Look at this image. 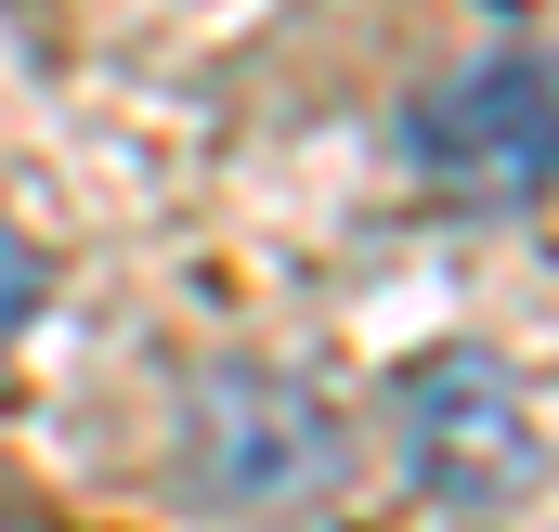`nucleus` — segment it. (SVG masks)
<instances>
[{
	"label": "nucleus",
	"instance_id": "f257e3e1",
	"mask_svg": "<svg viewBox=\"0 0 559 532\" xmlns=\"http://www.w3.org/2000/svg\"><path fill=\"white\" fill-rule=\"evenodd\" d=\"M391 442H404V468H417L429 507H455V520H508V507H534V481H547V415H534V377L508 364V351H417L404 377H391Z\"/></svg>",
	"mask_w": 559,
	"mask_h": 532
},
{
	"label": "nucleus",
	"instance_id": "f03ea898",
	"mask_svg": "<svg viewBox=\"0 0 559 532\" xmlns=\"http://www.w3.org/2000/svg\"><path fill=\"white\" fill-rule=\"evenodd\" d=\"M352 481V428L299 364H209L182 390V494L209 507H325Z\"/></svg>",
	"mask_w": 559,
	"mask_h": 532
},
{
	"label": "nucleus",
	"instance_id": "7ed1b4c3",
	"mask_svg": "<svg viewBox=\"0 0 559 532\" xmlns=\"http://www.w3.org/2000/svg\"><path fill=\"white\" fill-rule=\"evenodd\" d=\"M559 156V105H547V52L534 39H495L468 65H442L417 105H404V169H417L442 208H534Z\"/></svg>",
	"mask_w": 559,
	"mask_h": 532
},
{
	"label": "nucleus",
	"instance_id": "20e7f679",
	"mask_svg": "<svg viewBox=\"0 0 559 532\" xmlns=\"http://www.w3.org/2000/svg\"><path fill=\"white\" fill-rule=\"evenodd\" d=\"M39 299H52V261H39V247L0 221V364H13V338L39 325Z\"/></svg>",
	"mask_w": 559,
	"mask_h": 532
},
{
	"label": "nucleus",
	"instance_id": "39448f33",
	"mask_svg": "<svg viewBox=\"0 0 559 532\" xmlns=\"http://www.w3.org/2000/svg\"><path fill=\"white\" fill-rule=\"evenodd\" d=\"M0 532H39V520H26V507H0Z\"/></svg>",
	"mask_w": 559,
	"mask_h": 532
}]
</instances>
